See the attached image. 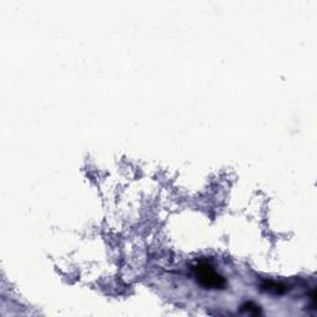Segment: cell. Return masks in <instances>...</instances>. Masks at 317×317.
Listing matches in <instances>:
<instances>
[{
	"label": "cell",
	"instance_id": "obj_1",
	"mask_svg": "<svg viewBox=\"0 0 317 317\" xmlns=\"http://www.w3.org/2000/svg\"><path fill=\"white\" fill-rule=\"evenodd\" d=\"M195 274L200 284L206 289H223L224 287L225 280L211 265L206 264V263L196 265Z\"/></svg>",
	"mask_w": 317,
	"mask_h": 317
},
{
	"label": "cell",
	"instance_id": "obj_2",
	"mask_svg": "<svg viewBox=\"0 0 317 317\" xmlns=\"http://www.w3.org/2000/svg\"><path fill=\"white\" fill-rule=\"evenodd\" d=\"M243 310H245L247 312H249V314H259V307L257 306V305L252 304V302H248V304H245L244 306H243Z\"/></svg>",
	"mask_w": 317,
	"mask_h": 317
}]
</instances>
